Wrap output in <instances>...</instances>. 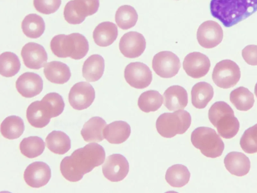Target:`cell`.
<instances>
[{
  "instance_id": "cell-1",
  "label": "cell",
  "mask_w": 257,
  "mask_h": 193,
  "mask_svg": "<svg viewBox=\"0 0 257 193\" xmlns=\"http://www.w3.org/2000/svg\"><path fill=\"white\" fill-rule=\"evenodd\" d=\"M103 147L96 143H91L75 150L70 156L65 157L60 163L62 175L67 180L77 182L83 175L104 161Z\"/></svg>"
},
{
  "instance_id": "cell-2",
  "label": "cell",
  "mask_w": 257,
  "mask_h": 193,
  "mask_svg": "<svg viewBox=\"0 0 257 193\" xmlns=\"http://www.w3.org/2000/svg\"><path fill=\"white\" fill-rule=\"evenodd\" d=\"M211 15L231 27L257 11V0H211Z\"/></svg>"
},
{
  "instance_id": "cell-3",
  "label": "cell",
  "mask_w": 257,
  "mask_h": 193,
  "mask_svg": "<svg viewBox=\"0 0 257 193\" xmlns=\"http://www.w3.org/2000/svg\"><path fill=\"white\" fill-rule=\"evenodd\" d=\"M65 104L62 96L53 92L46 94L41 100L32 103L28 107L26 117L34 127L42 128L46 126L52 118L63 112Z\"/></svg>"
},
{
  "instance_id": "cell-4",
  "label": "cell",
  "mask_w": 257,
  "mask_h": 193,
  "mask_svg": "<svg viewBox=\"0 0 257 193\" xmlns=\"http://www.w3.org/2000/svg\"><path fill=\"white\" fill-rule=\"evenodd\" d=\"M51 51L60 58L70 57L75 60L83 58L89 50L87 39L78 33L55 36L50 42Z\"/></svg>"
},
{
  "instance_id": "cell-5",
  "label": "cell",
  "mask_w": 257,
  "mask_h": 193,
  "mask_svg": "<svg viewBox=\"0 0 257 193\" xmlns=\"http://www.w3.org/2000/svg\"><path fill=\"white\" fill-rule=\"evenodd\" d=\"M208 118L219 134L224 138H232L239 131V122L232 109L224 102H216L211 106Z\"/></svg>"
},
{
  "instance_id": "cell-6",
  "label": "cell",
  "mask_w": 257,
  "mask_h": 193,
  "mask_svg": "<svg viewBox=\"0 0 257 193\" xmlns=\"http://www.w3.org/2000/svg\"><path fill=\"white\" fill-rule=\"evenodd\" d=\"M191 141L207 157L220 156L224 148V143L216 131L207 127L196 128L191 133Z\"/></svg>"
},
{
  "instance_id": "cell-7",
  "label": "cell",
  "mask_w": 257,
  "mask_h": 193,
  "mask_svg": "<svg viewBox=\"0 0 257 193\" xmlns=\"http://www.w3.org/2000/svg\"><path fill=\"white\" fill-rule=\"evenodd\" d=\"M191 117L186 110H178L173 113H164L157 119L156 127L160 135L165 138H172L177 134H183L190 127Z\"/></svg>"
},
{
  "instance_id": "cell-8",
  "label": "cell",
  "mask_w": 257,
  "mask_h": 193,
  "mask_svg": "<svg viewBox=\"0 0 257 193\" xmlns=\"http://www.w3.org/2000/svg\"><path fill=\"white\" fill-rule=\"evenodd\" d=\"M99 7V0L70 1L64 8V19L70 24H80L86 17L95 14Z\"/></svg>"
},
{
  "instance_id": "cell-9",
  "label": "cell",
  "mask_w": 257,
  "mask_h": 193,
  "mask_svg": "<svg viewBox=\"0 0 257 193\" xmlns=\"http://www.w3.org/2000/svg\"><path fill=\"white\" fill-rule=\"evenodd\" d=\"M240 71L238 65L234 61L223 60L215 66L212 78L214 83L222 88L234 86L240 78Z\"/></svg>"
},
{
  "instance_id": "cell-10",
  "label": "cell",
  "mask_w": 257,
  "mask_h": 193,
  "mask_svg": "<svg viewBox=\"0 0 257 193\" xmlns=\"http://www.w3.org/2000/svg\"><path fill=\"white\" fill-rule=\"evenodd\" d=\"M180 67L179 57L171 51H161L155 55L152 60V68L161 77L167 78L175 76Z\"/></svg>"
},
{
  "instance_id": "cell-11",
  "label": "cell",
  "mask_w": 257,
  "mask_h": 193,
  "mask_svg": "<svg viewBox=\"0 0 257 193\" xmlns=\"http://www.w3.org/2000/svg\"><path fill=\"white\" fill-rule=\"evenodd\" d=\"M124 76L130 85L138 89L148 87L153 78L152 73L149 67L140 62L128 64L125 68Z\"/></svg>"
},
{
  "instance_id": "cell-12",
  "label": "cell",
  "mask_w": 257,
  "mask_h": 193,
  "mask_svg": "<svg viewBox=\"0 0 257 193\" xmlns=\"http://www.w3.org/2000/svg\"><path fill=\"white\" fill-rule=\"evenodd\" d=\"M95 97V90L88 82L81 81L74 84L68 95L71 106L75 110H82L88 108Z\"/></svg>"
},
{
  "instance_id": "cell-13",
  "label": "cell",
  "mask_w": 257,
  "mask_h": 193,
  "mask_svg": "<svg viewBox=\"0 0 257 193\" xmlns=\"http://www.w3.org/2000/svg\"><path fill=\"white\" fill-rule=\"evenodd\" d=\"M104 177L112 182L123 180L129 171V163L125 157L120 154L108 156L102 166Z\"/></svg>"
},
{
  "instance_id": "cell-14",
  "label": "cell",
  "mask_w": 257,
  "mask_h": 193,
  "mask_svg": "<svg viewBox=\"0 0 257 193\" xmlns=\"http://www.w3.org/2000/svg\"><path fill=\"white\" fill-rule=\"evenodd\" d=\"M223 37L221 26L216 22L209 20L202 23L197 32V39L200 46L212 48L219 44Z\"/></svg>"
},
{
  "instance_id": "cell-15",
  "label": "cell",
  "mask_w": 257,
  "mask_h": 193,
  "mask_svg": "<svg viewBox=\"0 0 257 193\" xmlns=\"http://www.w3.org/2000/svg\"><path fill=\"white\" fill-rule=\"evenodd\" d=\"M51 177V170L49 166L42 161H36L30 164L24 173L26 183L34 188H39L46 185Z\"/></svg>"
},
{
  "instance_id": "cell-16",
  "label": "cell",
  "mask_w": 257,
  "mask_h": 193,
  "mask_svg": "<svg viewBox=\"0 0 257 193\" xmlns=\"http://www.w3.org/2000/svg\"><path fill=\"white\" fill-rule=\"evenodd\" d=\"M146 42L144 36L137 32L131 31L124 34L120 38L119 49L125 57L135 58L144 52Z\"/></svg>"
},
{
  "instance_id": "cell-17",
  "label": "cell",
  "mask_w": 257,
  "mask_h": 193,
  "mask_svg": "<svg viewBox=\"0 0 257 193\" xmlns=\"http://www.w3.org/2000/svg\"><path fill=\"white\" fill-rule=\"evenodd\" d=\"M183 67L188 75L193 78H199L204 76L209 71L210 61L205 54L193 52L185 56Z\"/></svg>"
},
{
  "instance_id": "cell-18",
  "label": "cell",
  "mask_w": 257,
  "mask_h": 193,
  "mask_svg": "<svg viewBox=\"0 0 257 193\" xmlns=\"http://www.w3.org/2000/svg\"><path fill=\"white\" fill-rule=\"evenodd\" d=\"M21 56L25 65L33 69H39L44 67L48 60L44 47L35 42H29L23 47Z\"/></svg>"
},
{
  "instance_id": "cell-19",
  "label": "cell",
  "mask_w": 257,
  "mask_h": 193,
  "mask_svg": "<svg viewBox=\"0 0 257 193\" xmlns=\"http://www.w3.org/2000/svg\"><path fill=\"white\" fill-rule=\"evenodd\" d=\"M16 86L17 91L23 96L31 98L38 95L42 91L43 81L38 74L26 72L18 78Z\"/></svg>"
},
{
  "instance_id": "cell-20",
  "label": "cell",
  "mask_w": 257,
  "mask_h": 193,
  "mask_svg": "<svg viewBox=\"0 0 257 193\" xmlns=\"http://www.w3.org/2000/svg\"><path fill=\"white\" fill-rule=\"evenodd\" d=\"M224 163L227 171L237 176L247 174L250 168L249 158L244 154L239 152L228 153L224 159Z\"/></svg>"
},
{
  "instance_id": "cell-21",
  "label": "cell",
  "mask_w": 257,
  "mask_h": 193,
  "mask_svg": "<svg viewBox=\"0 0 257 193\" xmlns=\"http://www.w3.org/2000/svg\"><path fill=\"white\" fill-rule=\"evenodd\" d=\"M165 106L170 111L184 109L188 104V93L182 86L176 85L169 87L163 94Z\"/></svg>"
},
{
  "instance_id": "cell-22",
  "label": "cell",
  "mask_w": 257,
  "mask_h": 193,
  "mask_svg": "<svg viewBox=\"0 0 257 193\" xmlns=\"http://www.w3.org/2000/svg\"><path fill=\"white\" fill-rule=\"evenodd\" d=\"M131 129L125 121H116L105 126L104 138L110 143L118 144L125 142L130 137Z\"/></svg>"
},
{
  "instance_id": "cell-23",
  "label": "cell",
  "mask_w": 257,
  "mask_h": 193,
  "mask_svg": "<svg viewBox=\"0 0 257 193\" xmlns=\"http://www.w3.org/2000/svg\"><path fill=\"white\" fill-rule=\"evenodd\" d=\"M118 35L117 26L111 22L99 24L93 32L94 42L100 47H107L112 44Z\"/></svg>"
},
{
  "instance_id": "cell-24",
  "label": "cell",
  "mask_w": 257,
  "mask_h": 193,
  "mask_svg": "<svg viewBox=\"0 0 257 193\" xmlns=\"http://www.w3.org/2000/svg\"><path fill=\"white\" fill-rule=\"evenodd\" d=\"M46 78L50 82L56 84L67 82L71 76L69 67L66 64L58 61L46 63L43 70Z\"/></svg>"
},
{
  "instance_id": "cell-25",
  "label": "cell",
  "mask_w": 257,
  "mask_h": 193,
  "mask_svg": "<svg viewBox=\"0 0 257 193\" xmlns=\"http://www.w3.org/2000/svg\"><path fill=\"white\" fill-rule=\"evenodd\" d=\"M106 123L102 118L93 117L90 118L83 125L81 134L86 142H99L104 138L103 130Z\"/></svg>"
},
{
  "instance_id": "cell-26",
  "label": "cell",
  "mask_w": 257,
  "mask_h": 193,
  "mask_svg": "<svg viewBox=\"0 0 257 193\" xmlns=\"http://www.w3.org/2000/svg\"><path fill=\"white\" fill-rule=\"evenodd\" d=\"M104 60L99 54H93L87 58L82 66V75L88 82L98 80L104 70Z\"/></svg>"
},
{
  "instance_id": "cell-27",
  "label": "cell",
  "mask_w": 257,
  "mask_h": 193,
  "mask_svg": "<svg viewBox=\"0 0 257 193\" xmlns=\"http://www.w3.org/2000/svg\"><path fill=\"white\" fill-rule=\"evenodd\" d=\"M191 101L193 106L197 109L205 108L214 95L213 88L206 82H199L192 88Z\"/></svg>"
},
{
  "instance_id": "cell-28",
  "label": "cell",
  "mask_w": 257,
  "mask_h": 193,
  "mask_svg": "<svg viewBox=\"0 0 257 193\" xmlns=\"http://www.w3.org/2000/svg\"><path fill=\"white\" fill-rule=\"evenodd\" d=\"M47 148L52 152L62 155L67 152L71 148L69 137L64 132L53 131L46 138Z\"/></svg>"
},
{
  "instance_id": "cell-29",
  "label": "cell",
  "mask_w": 257,
  "mask_h": 193,
  "mask_svg": "<svg viewBox=\"0 0 257 193\" xmlns=\"http://www.w3.org/2000/svg\"><path fill=\"white\" fill-rule=\"evenodd\" d=\"M21 28L24 34L33 39L39 38L44 33L45 24L43 19L36 14H30L23 19Z\"/></svg>"
},
{
  "instance_id": "cell-30",
  "label": "cell",
  "mask_w": 257,
  "mask_h": 193,
  "mask_svg": "<svg viewBox=\"0 0 257 193\" xmlns=\"http://www.w3.org/2000/svg\"><path fill=\"white\" fill-rule=\"evenodd\" d=\"M190 173L184 165L177 164L169 167L166 171L165 179L172 186L181 187L189 181Z\"/></svg>"
},
{
  "instance_id": "cell-31",
  "label": "cell",
  "mask_w": 257,
  "mask_h": 193,
  "mask_svg": "<svg viewBox=\"0 0 257 193\" xmlns=\"http://www.w3.org/2000/svg\"><path fill=\"white\" fill-rule=\"evenodd\" d=\"M25 125L21 118L10 116L4 119L1 125V132L5 138L10 140L19 138L23 133Z\"/></svg>"
},
{
  "instance_id": "cell-32",
  "label": "cell",
  "mask_w": 257,
  "mask_h": 193,
  "mask_svg": "<svg viewBox=\"0 0 257 193\" xmlns=\"http://www.w3.org/2000/svg\"><path fill=\"white\" fill-rule=\"evenodd\" d=\"M230 101L236 109L241 111H247L253 106V94L247 88L238 87L232 90L229 95Z\"/></svg>"
},
{
  "instance_id": "cell-33",
  "label": "cell",
  "mask_w": 257,
  "mask_h": 193,
  "mask_svg": "<svg viewBox=\"0 0 257 193\" xmlns=\"http://www.w3.org/2000/svg\"><path fill=\"white\" fill-rule=\"evenodd\" d=\"M163 96L159 91L150 90L143 92L139 98L138 105L141 110L145 112H155L163 104Z\"/></svg>"
},
{
  "instance_id": "cell-34",
  "label": "cell",
  "mask_w": 257,
  "mask_h": 193,
  "mask_svg": "<svg viewBox=\"0 0 257 193\" xmlns=\"http://www.w3.org/2000/svg\"><path fill=\"white\" fill-rule=\"evenodd\" d=\"M45 148L43 139L38 136L24 138L20 144L21 152L29 158L37 157L42 154Z\"/></svg>"
},
{
  "instance_id": "cell-35",
  "label": "cell",
  "mask_w": 257,
  "mask_h": 193,
  "mask_svg": "<svg viewBox=\"0 0 257 193\" xmlns=\"http://www.w3.org/2000/svg\"><path fill=\"white\" fill-rule=\"evenodd\" d=\"M138 19V15L136 10L130 5L119 7L115 15L116 24L122 30H127L134 27Z\"/></svg>"
},
{
  "instance_id": "cell-36",
  "label": "cell",
  "mask_w": 257,
  "mask_h": 193,
  "mask_svg": "<svg viewBox=\"0 0 257 193\" xmlns=\"http://www.w3.org/2000/svg\"><path fill=\"white\" fill-rule=\"evenodd\" d=\"M21 63L18 56L12 52H5L0 56V74L6 77L15 75L20 70Z\"/></svg>"
},
{
  "instance_id": "cell-37",
  "label": "cell",
  "mask_w": 257,
  "mask_h": 193,
  "mask_svg": "<svg viewBox=\"0 0 257 193\" xmlns=\"http://www.w3.org/2000/svg\"><path fill=\"white\" fill-rule=\"evenodd\" d=\"M239 144L245 153L252 154L257 152V124L244 132Z\"/></svg>"
},
{
  "instance_id": "cell-38",
  "label": "cell",
  "mask_w": 257,
  "mask_h": 193,
  "mask_svg": "<svg viewBox=\"0 0 257 193\" xmlns=\"http://www.w3.org/2000/svg\"><path fill=\"white\" fill-rule=\"evenodd\" d=\"M33 4L38 12L49 15L58 10L61 4V0H34Z\"/></svg>"
},
{
  "instance_id": "cell-39",
  "label": "cell",
  "mask_w": 257,
  "mask_h": 193,
  "mask_svg": "<svg viewBox=\"0 0 257 193\" xmlns=\"http://www.w3.org/2000/svg\"><path fill=\"white\" fill-rule=\"evenodd\" d=\"M242 56L249 65H257V45H249L242 50Z\"/></svg>"
},
{
  "instance_id": "cell-40",
  "label": "cell",
  "mask_w": 257,
  "mask_h": 193,
  "mask_svg": "<svg viewBox=\"0 0 257 193\" xmlns=\"http://www.w3.org/2000/svg\"><path fill=\"white\" fill-rule=\"evenodd\" d=\"M254 93L257 98V82L256 83L255 86H254Z\"/></svg>"
}]
</instances>
